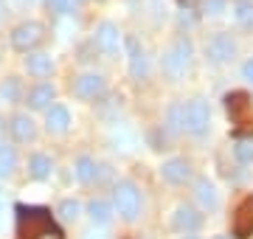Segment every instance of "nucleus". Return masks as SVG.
Masks as SVG:
<instances>
[{"instance_id":"obj_1","label":"nucleus","mask_w":253,"mask_h":239,"mask_svg":"<svg viewBox=\"0 0 253 239\" xmlns=\"http://www.w3.org/2000/svg\"><path fill=\"white\" fill-rule=\"evenodd\" d=\"M191 54H194V45H191L189 37L174 40V45L161 59V68H163V74H166V79L177 82L180 76H186V71H189V65H191Z\"/></svg>"},{"instance_id":"obj_2","label":"nucleus","mask_w":253,"mask_h":239,"mask_svg":"<svg viewBox=\"0 0 253 239\" xmlns=\"http://www.w3.org/2000/svg\"><path fill=\"white\" fill-rule=\"evenodd\" d=\"M113 208L124 222H132L141 214V192L132 180H118L113 186Z\"/></svg>"},{"instance_id":"obj_3","label":"nucleus","mask_w":253,"mask_h":239,"mask_svg":"<svg viewBox=\"0 0 253 239\" xmlns=\"http://www.w3.org/2000/svg\"><path fill=\"white\" fill-rule=\"evenodd\" d=\"M51 211L40 205H17V231L23 239H34L42 228L51 225Z\"/></svg>"},{"instance_id":"obj_4","label":"nucleus","mask_w":253,"mask_h":239,"mask_svg":"<svg viewBox=\"0 0 253 239\" xmlns=\"http://www.w3.org/2000/svg\"><path fill=\"white\" fill-rule=\"evenodd\" d=\"M183 113H186V132L203 138L208 129H211V107H208L206 99H191L183 107Z\"/></svg>"},{"instance_id":"obj_5","label":"nucleus","mask_w":253,"mask_h":239,"mask_svg":"<svg viewBox=\"0 0 253 239\" xmlns=\"http://www.w3.org/2000/svg\"><path fill=\"white\" fill-rule=\"evenodd\" d=\"M236 56V42L231 34H225V31H219V34H214V37L206 42V62L208 65H228L234 62Z\"/></svg>"},{"instance_id":"obj_6","label":"nucleus","mask_w":253,"mask_h":239,"mask_svg":"<svg viewBox=\"0 0 253 239\" xmlns=\"http://www.w3.org/2000/svg\"><path fill=\"white\" fill-rule=\"evenodd\" d=\"M45 40V26L42 23H37V20H26V23H20L14 31H11V45L17 48V51H34L40 42Z\"/></svg>"},{"instance_id":"obj_7","label":"nucleus","mask_w":253,"mask_h":239,"mask_svg":"<svg viewBox=\"0 0 253 239\" xmlns=\"http://www.w3.org/2000/svg\"><path fill=\"white\" fill-rule=\"evenodd\" d=\"M118 42H121V31H118L116 23L104 20V23L96 26V31H93V45L99 48L101 54H116Z\"/></svg>"},{"instance_id":"obj_8","label":"nucleus","mask_w":253,"mask_h":239,"mask_svg":"<svg viewBox=\"0 0 253 239\" xmlns=\"http://www.w3.org/2000/svg\"><path fill=\"white\" fill-rule=\"evenodd\" d=\"M126 56H129V74L132 79H146L149 76V56L144 45L135 37H126Z\"/></svg>"},{"instance_id":"obj_9","label":"nucleus","mask_w":253,"mask_h":239,"mask_svg":"<svg viewBox=\"0 0 253 239\" xmlns=\"http://www.w3.org/2000/svg\"><path fill=\"white\" fill-rule=\"evenodd\" d=\"M104 76L101 74H82L76 76V82H73V93L79 96V99L90 101V99H99L101 93H104Z\"/></svg>"},{"instance_id":"obj_10","label":"nucleus","mask_w":253,"mask_h":239,"mask_svg":"<svg viewBox=\"0 0 253 239\" xmlns=\"http://www.w3.org/2000/svg\"><path fill=\"white\" fill-rule=\"evenodd\" d=\"M172 225L177 231H183V234H191V231H197L200 225H203V214H200L194 205L180 202V205L174 208V214H172Z\"/></svg>"},{"instance_id":"obj_11","label":"nucleus","mask_w":253,"mask_h":239,"mask_svg":"<svg viewBox=\"0 0 253 239\" xmlns=\"http://www.w3.org/2000/svg\"><path fill=\"white\" fill-rule=\"evenodd\" d=\"M225 110H228V116H231L234 124L248 121L245 116H248V110H251V96H248L245 90H231L225 96Z\"/></svg>"},{"instance_id":"obj_12","label":"nucleus","mask_w":253,"mask_h":239,"mask_svg":"<svg viewBox=\"0 0 253 239\" xmlns=\"http://www.w3.org/2000/svg\"><path fill=\"white\" fill-rule=\"evenodd\" d=\"M45 129L54 135H62L71 129V110L65 104H51L45 110Z\"/></svg>"},{"instance_id":"obj_13","label":"nucleus","mask_w":253,"mask_h":239,"mask_svg":"<svg viewBox=\"0 0 253 239\" xmlns=\"http://www.w3.org/2000/svg\"><path fill=\"white\" fill-rule=\"evenodd\" d=\"M161 177L166 180V183H186L191 177V163L186 160V158H172V160H166V163L161 166Z\"/></svg>"},{"instance_id":"obj_14","label":"nucleus","mask_w":253,"mask_h":239,"mask_svg":"<svg viewBox=\"0 0 253 239\" xmlns=\"http://www.w3.org/2000/svg\"><path fill=\"white\" fill-rule=\"evenodd\" d=\"M194 197H197V202L206 208V211H214V208L219 205V192L208 177H200L197 183H194Z\"/></svg>"},{"instance_id":"obj_15","label":"nucleus","mask_w":253,"mask_h":239,"mask_svg":"<svg viewBox=\"0 0 253 239\" xmlns=\"http://www.w3.org/2000/svg\"><path fill=\"white\" fill-rule=\"evenodd\" d=\"M9 129H11V135H14V141H20V144H28V141L37 138L34 119H31V116H23V113L9 121Z\"/></svg>"},{"instance_id":"obj_16","label":"nucleus","mask_w":253,"mask_h":239,"mask_svg":"<svg viewBox=\"0 0 253 239\" xmlns=\"http://www.w3.org/2000/svg\"><path fill=\"white\" fill-rule=\"evenodd\" d=\"M54 99H56V87L54 84L42 82V84H37V87L28 90V107H31V110H48Z\"/></svg>"},{"instance_id":"obj_17","label":"nucleus","mask_w":253,"mask_h":239,"mask_svg":"<svg viewBox=\"0 0 253 239\" xmlns=\"http://www.w3.org/2000/svg\"><path fill=\"white\" fill-rule=\"evenodd\" d=\"M26 71L31 76H37V79H45V76H51V71H54V59H51V54H42V51L28 54L26 56Z\"/></svg>"},{"instance_id":"obj_18","label":"nucleus","mask_w":253,"mask_h":239,"mask_svg":"<svg viewBox=\"0 0 253 239\" xmlns=\"http://www.w3.org/2000/svg\"><path fill=\"white\" fill-rule=\"evenodd\" d=\"M234 237L236 239H251L253 237V211L248 208V202H242L234 214Z\"/></svg>"},{"instance_id":"obj_19","label":"nucleus","mask_w":253,"mask_h":239,"mask_svg":"<svg viewBox=\"0 0 253 239\" xmlns=\"http://www.w3.org/2000/svg\"><path fill=\"white\" fill-rule=\"evenodd\" d=\"M51 169H54V163L42 152H34V155L28 158V175L34 177V180H48L51 177Z\"/></svg>"},{"instance_id":"obj_20","label":"nucleus","mask_w":253,"mask_h":239,"mask_svg":"<svg viewBox=\"0 0 253 239\" xmlns=\"http://www.w3.org/2000/svg\"><path fill=\"white\" fill-rule=\"evenodd\" d=\"M183 107L186 104H172L169 110H166V132H172V135H180V132H186V113H183Z\"/></svg>"},{"instance_id":"obj_21","label":"nucleus","mask_w":253,"mask_h":239,"mask_svg":"<svg viewBox=\"0 0 253 239\" xmlns=\"http://www.w3.org/2000/svg\"><path fill=\"white\" fill-rule=\"evenodd\" d=\"M73 169H76V180H79V183H93L96 175H99V166H96V160H93L90 155H79Z\"/></svg>"},{"instance_id":"obj_22","label":"nucleus","mask_w":253,"mask_h":239,"mask_svg":"<svg viewBox=\"0 0 253 239\" xmlns=\"http://www.w3.org/2000/svg\"><path fill=\"white\" fill-rule=\"evenodd\" d=\"M87 214H90V220L96 222V225H107L110 220H113V205L104 200H90L87 202Z\"/></svg>"},{"instance_id":"obj_23","label":"nucleus","mask_w":253,"mask_h":239,"mask_svg":"<svg viewBox=\"0 0 253 239\" xmlns=\"http://www.w3.org/2000/svg\"><path fill=\"white\" fill-rule=\"evenodd\" d=\"M14 169H17V152H14V147L0 144V177H9Z\"/></svg>"},{"instance_id":"obj_24","label":"nucleus","mask_w":253,"mask_h":239,"mask_svg":"<svg viewBox=\"0 0 253 239\" xmlns=\"http://www.w3.org/2000/svg\"><path fill=\"white\" fill-rule=\"evenodd\" d=\"M234 17H236V23H239V26L253 28V0H236Z\"/></svg>"},{"instance_id":"obj_25","label":"nucleus","mask_w":253,"mask_h":239,"mask_svg":"<svg viewBox=\"0 0 253 239\" xmlns=\"http://www.w3.org/2000/svg\"><path fill=\"white\" fill-rule=\"evenodd\" d=\"M20 93H23V84H20L17 76L3 79V84H0V99L3 101H20Z\"/></svg>"},{"instance_id":"obj_26","label":"nucleus","mask_w":253,"mask_h":239,"mask_svg":"<svg viewBox=\"0 0 253 239\" xmlns=\"http://www.w3.org/2000/svg\"><path fill=\"white\" fill-rule=\"evenodd\" d=\"M79 211H82V205L76 200H62L59 202V208H56V214H59L65 222H76L79 220Z\"/></svg>"},{"instance_id":"obj_27","label":"nucleus","mask_w":253,"mask_h":239,"mask_svg":"<svg viewBox=\"0 0 253 239\" xmlns=\"http://www.w3.org/2000/svg\"><path fill=\"white\" fill-rule=\"evenodd\" d=\"M234 158L239 163H253V141H236L234 144Z\"/></svg>"},{"instance_id":"obj_28","label":"nucleus","mask_w":253,"mask_h":239,"mask_svg":"<svg viewBox=\"0 0 253 239\" xmlns=\"http://www.w3.org/2000/svg\"><path fill=\"white\" fill-rule=\"evenodd\" d=\"M82 0H48V9L54 14H71L73 9H79Z\"/></svg>"},{"instance_id":"obj_29","label":"nucleus","mask_w":253,"mask_h":239,"mask_svg":"<svg viewBox=\"0 0 253 239\" xmlns=\"http://www.w3.org/2000/svg\"><path fill=\"white\" fill-rule=\"evenodd\" d=\"M225 6H228V0H203V9H206V14H211V17L222 14Z\"/></svg>"},{"instance_id":"obj_30","label":"nucleus","mask_w":253,"mask_h":239,"mask_svg":"<svg viewBox=\"0 0 253 239\" xmlns=\"http://www.w3.org/2000/svg\"><path fill=\"white\" fill-rule=\"evenodd\" d=\"M34 239H65V234H62L59 228H56L54 222H51V225H48V228H42Z\"/></svg>"},{"instance_id":"obj_31","label":"nucleus","mask_w":253,"mask_h":239,"mask_svg":"<svg viewBox=\"0 0 253 239\" xmlns=\"http://www.w3.org/2000/svg\"><path fill=\"white\" fill-rule=\"evenodd\" d=\"M242 79H248V82L253 84V56L248 59V62L242 65Z\"/></svg>"},{"instance_id":"obj_32","label":"nucleus","mask_w":253,"mask_h":239,"mask_svg":"<svg viewBox=\"0 0 253 239\" xmlns=\"http://www.w3.org/2000/svg\"><path fill=\"white\" fill-rule=\"evenodd\" d=\"M200 3H203V0H177V6H180V9H186V11H194Z\"/></svg>"},{"instance_id":"obj_33","label":"nucleus","mask_w":253,"mask_h":239,"mask_svg":"<svg viewBox=\"0 0 253 239\" xmlns=\"http://www.w3.org/2000/svg\"><path fill=\"white\" fill-rule=\"evenodd\" d=\"M245 202H248V208H251V211H253V194H251V197H248V200H245Z\"/></svg>"},{"instance_id":"obj_34","label":"nucleus","mask_w":253,"mask_h":239,"mask_svg":"<svg viewBox=\"0 0 253 239\" xmlns=\"http://www.w3.org/2000/svg\"><path fill=\"white\" fill-rule=\"evenodd\" d=\"M3 129H6V124H3V119H0V135H3Z\"/></svg>"},{"instance_id":"obj_35","label":"nucleus","mask_w":253,"mask_h":239,"mask_svg":"<svg viewBox=\"0 0 253 239\" xmlns=\"http://www.w3.org/2000/svg\"><path fill=\"white\" fill-rule=\"evenodd\" d=\"M214 239H231V237H214Z\"/></svg>"},{"instance_id":"obj_36","label":"nucleus","mask_w":253,"mask_h":239,"mask_svg":"<svg viewBox=\"0 0 253 239\" xmlns=\"http://www.w3.org/2000/svg\"><path fill=\"white\" fill-rule=\"evenodd\" d=\"M183 239H197V237H183Z\"/></svg>"},{"instance_id":"obj_37","label":"nucleus","mask_w":253,"mask_h":239,"mask_svg":"<svg viewBox=\"0 0 253 239\" xmlns=\"http://www.w3.org/2000/svg\"><path fill=\"white\" fill-rule=\"evenodd\" d=\"M152 3H161V0H152Z\"/></svg>"},{"instance_id":"obj_38","label":"nucleus","mask_w":253,"mask_h":239,"mask_svg":"<svg viewBox=\"0 0 253 239\" xmlns=\"http://www.w3.org/2000/svg\"><path fill=\"white\" fill-rule=\"evenodd\" d=\"M28 3H37V0H28Z\"/></svg>"}]
</instances>
